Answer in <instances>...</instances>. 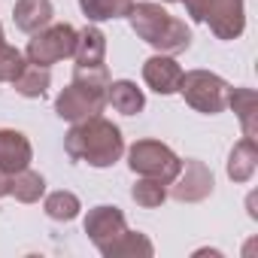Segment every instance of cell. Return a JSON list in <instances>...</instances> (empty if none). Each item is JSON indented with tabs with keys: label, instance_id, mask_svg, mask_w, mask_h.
Listing matches in <instances>:
<instances>
[{
	"label": "cell",
	"instance_id": "d4e9b609",
	"mask_svg": "<svg viewBox=\"0 0 258 258\" xmlns=\"http://www.w3.org/2000/svg\"><path fill=\"white\" fill-rule=\"evenodd\" d=\"M4 43H7V40H4V25H0V46H4Z\"/></svg>",
	"mask_w": 258,
	"mask_h": 258
},
{
	"label": "cell",
	"instance_id": "603a6c76",
	"mask_svg": "<svg viewBox=\"0 0 258 258\" xmlns=\"http://www.w3.org/2000/svg\"><path fill=\"white\" fill-rule=\"evenodd\" d=\"M25 64H28L25 52L13 49L10 43L0 46V82H13V79L22 73V67H25Z\"/></svg>",
	"mask_w": 258,
	"mask_h": 258
},
{
	"label": "cell",
	"instance_id": "52a82bcc",
	"mask_svg": "<svg viewBox=\"0 0 258 258\" xmlns=\"http://www.w3.org/2000/svg\"><path fill=\"white\" fill-rule=\"evenodd\" d=\"M201 22L210 25L216 40H237L246 31V7L243 0H204Z\"/></svg>",
	"mask_w": 258,
	"mask_h": 258
},
{
	"label": "cell",
	"instance_id": "30bf717a",
	"mask_svg": "<svg viewBox=\"0 0 258 258\" xmlns=\"http://www.w3.org/2000/svg\"><path fill=\"white\" fill-rule=\"evenodd\" d=\"M124 228H127L124 213L118 207H109V204H100V207L88 210V216H85V234L97 249L103 243H109L112 237H118Z\"/></svg>",
	"mask_w": 258,
	"mask_h": 258
},
{
	"label": "cell",
	"instance_id": "3957f363",
	"mask_svg": "<svg viewBox=\"0 0 258 258\" xmlns=\"http://www.w3.org/2000/svg\"><path fill=\"white\" fill-rule=\"evenodd\" d=\"M106 85H109L106 64H97V67L76 64L70 85L55 97V112L64 121H82V118L100 115L106 106Z\"/></svg>",
	"mask_w": 258,
	"mask_h": 258
},
{
	"label": "cell",
	"instance_id": "9a60e30c",
	"mask_svg": "<svg viewBox=\"0 0 258 258\" xmlns=\"http://www.w3.org/2000/svg\"><path fill=\"white\" fill-rule=\"evenodd\" d=\"M73 58L79 67H97L106 61V37L97 25H88L76 34V49H73Z\"/></svg>",
	"mask_w": 258,
	"mask_h": 258
},
{
	"label": "cell",
	"instance_id": "4fadbf2b",
	"mask_svg": "<svg viewBox=\"0 0 258 258\" xmlns=\"http://www.w3.org/2000/svg\"><path fill=\"white\" fill-rule=\"evenodd\" d=\"M55 19V10H52V0H19L13 7V22L19 31L25 34H37L43 28H49Z\"/></svg>",
	"mask_w": 258,
	"mask_h": 258
},
{
	"label": "cell",
	"instance_id": "ac0fdd59",
	"mask_svg": "<svg viewBox=\"0 0 258 258\" xmlns=\"http://www.w3.org/2000/svg\"><path fill=\"white\" fill-rule=\"evenodd\" d=\"M49 85H52V73H49V67L31 64V61H28V64L22 67V73L13 79V88H16L22 97H31V100H37V97H46Z\"/></svg>",
	"mask_w": 258,
	"mask_h": 258
},
{
	"label": "cell",
	"instance_id": "ffe728a7",
	"mask_svg": "<svg viewBox=\"0 0 258 258\" xmlns=\"http://www.w3.org/2000/svg\"><path fill=\"white\" fill-rule=\"evenodd\" d=\"M10 195L16 201H22V204H37L46 195V179L37 170L25 167V170H19V173L10 176Z\"/></svg>",
	"mask_w": 258,
	"mask_h": 258
},
{
	"label": "cell",
	"instance_id": "7402d4cb",
	"mask_svg": "<svg viewBox=\"0 0 258 258\" xmlns=\"http://www.w3.org/2000/svg\"><path fill=\"white\" fill-rule=\"evenodd\" d=\"M131 198L137 207L143 210H158L164 201H167V185L161 179H149V176H140L134 185H131Z\"/></svg>",
	"mask_w": 258,
	"mask_h": 258
},
{
	"label": "cell",
	"instance_id": "7c38bea8",
	"mask_svg": "<svg viewBox=\"0 0 258 258\" xmlns=\"http://www.w3.org/2000/svg\"><path fill=\"white\" fill-rule=\"evenodd\" d=\"M97 252L103 258H152L155 255V246H152V240L146 234L124 228L118 237H112L109 243H103Z\"/></svg>",
	"mask_w": 258,
	"mask_h": 258
},
{
	"label": "cell",
	"instance_id": "d6986e66",
	"mask_svg": "<svg viewBox=\"0 0 258 258\" xmlns=\"http://www.w3.org/2000/svg\"><path fill=\"white\" fill-rule=\"evenodd\" d=\"M134 0H79V10L85 13V19L91 25L100 22H112V19H127Z\"/></svg>",
	"mask_w": 258,
	"mask_h": 258
},
{
	"label": "cell",
	"instance_id": "277c9868",
	"mask_svg": "<svg viewBox=\"0 0 258 258\" xmlns=\"http://www.w3.org/2000/svg\"><path fill=\"white\" fill-rule=\"evenodd\" d=\"M127 167L137 176L161 179L164 185H170L182 170V158L161 140H137L127 149Z\"/></svg>",
	"mask_w": 258,
	"mask_h": 258
},
{
	"label": "cell",
	"instance_id": "6da1fadb",
	"mask_svg": "<svg viewBox=\"0 0 258 258\" xmlns=\"http://www.w3.org/2000/svg\"><path fill=\"white\" fill-rule=\"evenodd\" d=\"M64 149L73 161H85L88 167L103 170L124 155V137L109 118L91 115V118L73 121V127L64 137Z\"/></svg>",
	"mask_w": 258,
	"mask_h": 258
},
{
	"label": "cell",
	"instance_id": "e0dca14e",
	"mask_svg": "<svg viewBox=\"0 0 258 258\" xmlns=\"http://www.w3.org/2000/svg\"><path fill=\"white\" fill-rule=\"evenodd\" d=\"M258 170V146L255 140L243 137L240 143H234L231 155H228V176L234 182H249Z\"/></svg>",
	"mask_w": 258,
	"mask_h": 258
},
{
	"label": "cell",
	"instance_id": "5b68a950",
	"mask_svg": "<svg viewBox=\"0 0 258 258\" xmlns=\"http://www.w3.org/2000/svg\"><path fill=\"white\" fill-rule=\"evenodd\" d=\"M179 94L185 97V103L204 115H219L228 109V94H231V85L219 76V73H210V70H188L182 73V82H179Z\"/></svg>",
	"mask_w": 258,
	"mask_h": 258
},
{
	"label": "cell",
	"instance_id": "2e32d148",
	"mask_svg": "<svg viewBox=\"0 0 258 258\" xmlns=\"http://www.w3.org/2000/svg\"><path fill=\"white\" fill-rule=\"evenodd\" d=\"M228 106H231V109L237 112V118H240L243 137L255 140V137H258V94H255V88H231Z\"/></svg>",
	"mask_w": 258,
	"mask_h": 258
},
{
	"label": "cell",
	"instance_id": "5bb4252c",
	"mask_svg": "<svg viewBox=\"0 0 258 258\" xmlns=\"http://www.w3.org/2000/svg\"><path fill=\"white\" fill-rule=\"evenodd\" d=\"M106 103H109L115 112H121V115H137V112H143V106H146V94H143V88H137V82H131V79H112V82L106 85Z\"/></svg>",
	"mask_w": 258,
	"mask_h": 258
},
{
	"label": "cell",
	"instance_id": "44dd1931",
	"mask_svg": "<svg viewBox=\"0 0 258 258\" xmlns=\"http://www.w3.org/2000/svg\"><path fill=\"white\" fill-rule=\"evenodd\" d=\"M43 210H46V216H49V219H55V222H73V219L79 216L82 204H79V198H76L73 191H64V188H61V191L46 195Z\"/></svg>",
	"mask_w": 258,
	"mask_h": 258
},
{
	"label": "cell",
	"instance_id": "cb8c5ba5",
	"mask_svg": "<svg viewBox=\"0 0 258 258\" xmlns=\"http://www.w3.org/2000/svg\"><path fill=\"white\" fill-rule=\"evenodd\" d=\"M10 176H13V173H7L4 167H0V198L10 195Z\"/></svg>",
	"mask_w": 258,
	"mask_h": 258
},
{
	"label": "cell",
	"instance_id": "9c48e42d",
	"mask_svg": "<svg viewBox=\"0 0 258 258\" xmlns=\"http://www.w3.org/2000/svg\"><path fill=\"white\" fill-rule=\"evenodd\" d=\"M182 67L173 55H152L146 64H143V82L155 91V94H176L179 91V82H182Z\"/></svg>",
	"mask_w": 258,
	"mask_h": 258
},
{
	"label": "cell",
	"instance_id": "8fae6325",
	"mask_svg": "<svg viewBox=\"0 0 258 258\" xmlns=\"http://www.w3.org/2000/svg\"><path fill=\"white\" fill-rule=\"evenodd\" d=\"M31 161H34L31 140L22 131H16V127H0V167L7 173H19L31 167Z\"/></svg>",
	"mask_w": 258,
	"mask_h": 258
},
{
	"label": "cell",
	"instance_id": "484cf974",
	"mask_svg": "<svg viewBox=\"0 0 258 258\" xmlns=\"http://www.w3.org/2000/svg\"><path fill=\"white\" fill-rule=\"evenodd\" d=\"M164 4H179V0H164Z\"/></svg>",
	"mask_w": 258,
	"mask_h": 258
},
{
	"label": "cell",
	"instance_id": "ba28073f",
	"mask_svg": "<svg viewBox=\"0 0 258 258\" xmlns=\"http://www.w3.org/2000/svg\"><path fill=\"white\" fill-rule=\"evenodd\" d=\"M213 188H216L213 170L204 161H198V158H185L182 161V170L170 182V191L167 195L173 201H179V204H201V201H207L213 195Z\"/></svg>",
	"mask_w": 258,
	"mask_h": 258
},
{
	"label": "cell",
	"instance_id": "7a4b0ae2",
	"mask_svg": "<svg viewBox=\"0 0 258 258\" xmlns=\"http://www.w3.org/2000/svg\"><path fill=\"white\" fill-rule=\"evenodd\" d=\"M127 19H131L134 34L161 55H182L191 46V28L182 19L170 16L161 4H152V0L134 4Z\"/></svg>",
	"mask_w": 258,
	"mask_h": 258
},
{
	"label": "cell",
	"instance_id": "8992f818",
	"mask_svg": "<svg viewBox=\"0 0 258 258\" xmlns=\"http://www.w3.org/2000/svg\"><path fill=\"white\" fill-rule=\"evenodd\" d=\"M76 34L79 31L73 25H49V28L34 34V40L25 49V58L31 64H40V67H52V64H58L64 58H73Z\"/></svg>",
	"mask_w": 258,
	"mask_h": 258
}]
</instances>
